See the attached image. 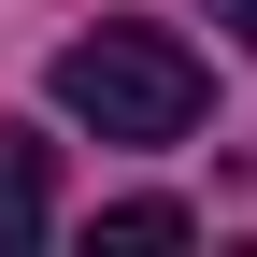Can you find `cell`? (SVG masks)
<instances>
[{"label":"cell","instance_id":"1","mask_svg":"<svg viewBox=\"0 0 257 257\" xmlns=\"http://www.w3.org/2000/svg\"><path fill=\"white\" fill-rule=\"evenodd\" d=\"M57 114L72 128H100V143H186L200 128V57L172 43V29H86V43H57Z\"/></svg>","mask_w":257,"mask_h":257},{"label":"cell","instance_id":"2","mask_svg":"<svg viewBox=\"0 0 257 257\" xmlns=\"http://www.w3.org/2000/svg\"><path fill=\"white\" fill-rule=\"evenodd\" d=\"M43 229H57V172L29 128H0V243H43Z\"/></svg>","mask_w":257,"mask_h":257},{"label":"cell","instance_id":"3","mask_svg":"<svg viewBox=\"0 0 257 257\" xmlns=\"http://www.w3.org/2000/svg\"><path fill=\"white\" fill-rule=\"evenodd\" d=\"M186 229H200L186 200H114V214H100V243H186Z\"/></svg>","mask_w":257,"mask_h":257},{"label":"cell","instance_id":"4","mask_svg":"<svg viewBox=\"0 0 257 257\" xmlns=\"http://www.w3.org/2000/svg\"><path fill=\"white\" fill-rule=\"evenodd\" d=\"M214 29H229V43H257V0H214Z\"/></svg>","mask_w":257,"mask_h":257}]
</instances>
